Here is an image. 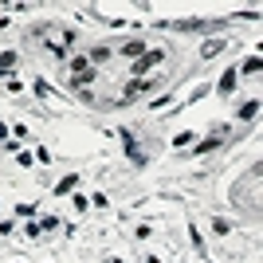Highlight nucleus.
<instances>
[{
    "label": "nucleus",
    "instance_id": "nucleus-1",
    "mask_svg": "<svg viewBox=\"0 0 263 263\" xmlns=\"http://www.w3.org/2000/svg\"><path fill=\"white\" fill-rule=\"evenodd\" d=\"M161 59H165V52H158V48H154V52H146V55H138V59H134V79H142L146 71H154Z\"/></svg>",
    "mask_w": 263,
    "mask_h": 263
},
{
    "label": "nucleus",
    "instance_id": "nucleus-2",
    "mask_svg": "<svg viewBox=\"0 0 263 263\" xmlns=\"http://www.w3.org/2000/svg\"><path fill=\"white\" fill-rule=\"evenodd\" d=\"M95 79V67H87V71H75L71 75V87H79V91H87V83Z\"/></svg>",
    "mask_w": 263,
    "mask_h": 263
},
{
    "label": "nucleus",
    "instance_id": "nucleus-3",
    "mask_svg": "<svg viewBox=\"0 0 263 263\" xmlns=\"http://www.w3.org/2000/svg\"><path fill=\"white\" fill-rule=\"evenodd\" d=\"M122 55L138 59V55H146V44H142V40H130V44H122Z\"/></svg>",
    "mask_w": 263,
    "mask_h": 263
},
{
    "label": "nucleus",
    "instance_id": "nucleus-4",
    "mask_svg": "<svg viewBox=\"0 0 263 263\" xmlns=\"http://www.w3.org/2000/svg\"><path fill=\"white\" fill-rule=\"evenodd\" d=\"M236 79H240V71H224V75H220V91H224V95L236 91Z\"/></svg>",
    "mask_w": 263,
    "mask_h": 263
},
{
    "label": "nucleus",
    "instance_id": "nucleus-5",
    "mask_svg": "<svg viewBox=\"0 0 263 263\" xmlns=\"http://www.w3.org/2000/svg\"><path fill=\"white\" fill-rule=\"evenodd\" d=\"M220 52H224L220 40H205V44H201V55H205V59H212V55H220Z\"/></svg>",
    "mask_w": 263,
    "mask_h": 263
},
{
    "label": "nucleus",
    "instance_id": "nucleus-6",
    "mask_svg": "<svg viewBox=\"0 0 263 263\" xmlns=\"http://www.w3.org/2000/svg\"><path fill=\"white\" fill-rule=\"evenodd\" d=\"M12 67H16V52H4V55H0V79H8Z\"/></svg>",
    "mask_w": 263,
    "mask_h": 263
},
{
    "label": "nucleus",
    "instance_id": "nucleus-7",
    "mask_svg": "<svg viewBox=\"0 0 263 263\" xmlns=\"http://www.w3.org/2000/svg\"><path fill=\"white\" fill-rule=\"evenodd\" d=\"M256 110H260V99H252V103H244V106H240V110H236V114H240L244 122H252V118H256Z\"/></svg>",
    "mask_w": 263,
    "mask_h": 263
},
{
    "label": "nucleus",
    "instance_id": "nucleus-8",
    "mask_svg": "<svg viewBox=\"0 0 263 263\" xmlns=\"http://www.w3.org/2000/svg\"><path fill=\"white\" fill-rule=\"evenodd\" d=\"M240 71H244V75H260V55H248Z\"/></svg>",
    "mask_w": 263,
    "mask_h": 263
},
{
    "label": "nucleus",
    "instance_id": "nucleus-9",
    "mask_svg": "<svg viewBox=\"0 0 263 263\" xmlns=\"http://www.w3.org/2000/svg\"><path fill=\"white\" fill-rule=\"evenodd\" d=\"M87 67H91V55H75V59H71V75H75V71H87Z\"/></svg>",
    "mask_w": 263,
    "mask_h": 263
},
{
    "label": "nucleus",
    "instance_id": "nucleus-10",
    "mask_svg": "<svg viewBox=\"0 0 263 263\" xmlns=\"http://www.w3.org/2000/svg\"><path fill=\"white\" fill-rule=\"evenodd\" d=\"M75 185H79V177H75V173H71V177H63V181H59V185H55V193H71V189H75Z\"/></svg>",
    "mask_w": 263,
    "mask_h": 263
},
{
    "label": "nucleus",
    "instance_id": "nucleus-11",
    "mask_svg": "<svg viewBox=\"0 0 263 263\" xmlns=\"http://www.w3.org/2000/svg\"><path fill=\"white\" fill-rule=\"evenodd\" d=\"M173 142H177V150H185V146H189V142H197V134H189V130H185V134H177V138H173Z\"/></svg>",
    "mask_w": 263,
    "mask_h": 263
},
{
    "label": "nucleus",
    "instance_id": "nucleus-12",
    "mask_svg": "<svg viewBox=\"0 0 263 263\" xmlns=\"http://www.w3.org/2000/svg\"><path fill=\"white\" fill-rule=\"evenodd\" d=\"M212 232H216V236H228L232 224H228V220H212Z\"/></svg>",
    "mask_w": 263,
    "mask_h": 263
},
{
    "label": "nucleus",
    "instance_id": "nucleus-13",
    "mask_svg": "<svg viewBox=\"0 0 263 263\" xmlns=\"http://www.w3.org/2000/svg\"><path fill=\"white\" fill-rule=\"evenodd\" d=\"M36 95H40V99H52L55 91H52V87H48V83H36Z\"/></svg>",
    "mask_w": 263,
    "mask_h": 263
}]
</instances>
